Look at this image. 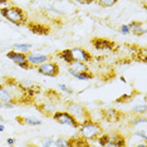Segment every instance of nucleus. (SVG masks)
<instances>
[{
	"mask_svg": "<svg viewBox=\"0 0 147 147\" xmlns=\"http://www.w3.org/2000/svg\"><path fill=\"white\" fill-rule=\"evenodd\" d=\"M1 108H4V103L0 101V109H1Z\"/></svg>",
	"mask_w": 147,
	"mask_h": 147,
	"instance_id": "e433bc0d",
	"label": "nucleus"
},
{
	"mask_svg": "<svg viewBox=\"0 0 147 147\" xmlns=\"http://www.w3.org/2000/svg\"><path fill=\"white\" fill-rule=\"evenodd\" d=\"M16 121H19L22 125H28V126H39L42 125V121L35 117H16Z\"/></svg>",
	"mask_w": 147,
	"mask_h": 147,
	"instance_id": "f3484780",
	"label": "nucleus"
},
{
	"mask_svg": "<svg viewBox=\"0 0 147 147\" xmlns=\"http://www.w3.org/2000/svg\"><path fill=\"white\" fill-rule=\"evenodd\" d=\"M38 73L53 78V77H57L59 74V65L55 62L47 61L44 63H42L40 65H38Z\"/></svg>",
	"mask_w": 147,
	"mask_h": 147,
	"instance_id": "423d86ee",
	"label": "nucleus"
},
{
	"mask_svg": "<svg viewBox=\"0 0 147 147\" xmlns=\"http://www.w3.org/2000/svg\"><path fill=\"white\" fill-rule=\"evenodd\" d=\"M8 4V0H0V5H5Z\"/></svg>",
	"mask_w": 147,
	"mask_h": 147,
	"instance_id": "72a5a7b5",
	"label": "nucleus"
},
{
	"mask_svg": "<svg viewBox=\"0 0 147 147\" xmlns=\"http://www.w3.org/2000/svg\"><path fill=\"white\" fill-rule=\"evenodd\" d=\"M53 138H45L44 141H43V146L44 147H51V146H53Z\"/></svg>",
	"mask_w": 147,
	"mask_h": 147,
	"instance_id": "7c9ffc66",
	"label": "nucleus"
},
{
	"mask_svg": "<svg viewBox=\"0 0 147 147\" xmlns=\"http://www.w3.org/2000/svg\"><path fill=\"white\" fill-rule=\"evenodd\" d=\"M6 58L10 59V61H13L16 65L19 67V68H22V69H30L32 68V65L29 64L28 59H26V54H25V53L16 52V51L13 49V51L6 53Z\"/></svg>",
	"mask_w": 147,
	"mask_h": 147,
	"instance_id": "39448f33",
	"label": "nucleus"
},
{
	"mask_svg": "<svg viewBox=\"0 0 147 147\" xmlns=\"http://www.w3.org/2000/svg\"><path fill=\"white\" fill-rule=\"evenodd\" d=\"M58 88H61L63 92L68 93V94H72V93H73V91H72L71 87H68L67 84H63V83H61V84H58Z\"/></svg>",
	"mask_w": 147,
	"mask_h": 147,
	"instance_id": "c85d7f7f",
	"label": "nucleus"
},
{
	"mask_svg": "<svg viewBox=\"0 0 147 147\" xmlns=\"http://www.w3.org/2000/svg\"><path fill=\"white\" fill-rule=\"evenodd\" d=\"M57 57L59 59H62L63 62H65L67 64H69L72 61H73V57H72V53H71V49H63V51L57 53Z\"/></svg>",
	"mask_w": 147,
	"mask_h": 147,
	"instance_id": "a211bd4d",
	"label": "nucleus"
},
{
	"mask_svg": "<svg viewBox=\"0 0 147 147\" xmlns=\"http://www.w3.org/2000/svg\"><path fill=\"white\" fill-rule=\"evenodd\" d=\"M109 138H111L109 135H103V133H101V135L98 136V138H97V142H98L99 146L106 147L107 143H108V141H109Z\"/></svg>",
	"mask_w": 147,
	"mask_h": 147,
	"instance_id": "4be33fe9",
	"label": "nucleus"
},
{
	"mask_svg": "<svg viewBox=\"0 0 147 147\" xmlns=\"http://www.w3.org/2000/svg\"><path fill=\"white\" fill-rule=\"evenodd\" d=\"M92 45L97 51H116L117 45L115 42L108 40L105 38H93L92 39Z\"/></svg>",
	"mask_w": 147,
	"mask_h": 147,
	"instance_id": "0eeeda50",
	"label": "nucleus"
},
{
	"mask_svg": "<svg viewBox=\"0 0 147 147\" xmlns=\"http://www.w3.org/2000/svg\"><path fill=\"white\" fill-rule=\"evenodd\" d=\"M53 119H54L55 122L61 123V125L69 126V127H72V128H78L79 127V123L77 122V119L68 111H64V112L58 111V112L53 113Z\"/></svg>",
	"mask_w": 147,
	"mask_h": 147,
	"instance_id": "20e7f679",
	"label": "nucleus"
},
{
	"mask_svg": "<svg viewBox=\"0 0 147 147\" xmlns=\"http://www.w3.org/2000/svg\"><path fill=\"white\" fill-rule=\"evenodd\" d=\"M33 48L32 44H28V43H18V44H14V51L20 52V53H28L30 49Z\"/></svg>",
	"mask_w": 147,
	"mask_h": 147,
	"instance_id": "aec40b11",
	"label": "nucleus"
},
{
	"mask_svg": "<svg viewBox=\"0 0 147 147\" xmlns=\"http://www.w3.org/2000/svg\"><path fill=\"white\" fill-rule=\"evenodd\" d=\"M68 73L71 76H73L74 78H77L78 81H89L93 78V74L89 71H84V72H74L72 69L68 68Z\"/></svg>",
	"mask_w": 147,
	"mask_h": 147,
	"instance_id": "4468645a",
	"label": "nucleus"
},
{
	"mask_svg": "<svg viewBox=\"0 0 147 147\" xmlns=\"http://www.w3.org/2000/svg\"><path fill=\"white\" fill-rule=\"evenodd\" d=\"M5 129V127H4V125H3V123H0V132H3Z\"/></svg>",
	"mask_w": 147,
	"mask_h": 147,
	"instance_id": "f704fd0d",
	"label": "nucleus"
},
{
	"mask_svg": "<svg viewBox=\"0 0 147 147\" xmlns=\"http://www.w3.org/2000/svg\"><path fill=\"white\" fill-rule=\"evenodd\" d=\"M105 113H106L105 118L107 119V121H109V122L119 121V112H118V111H116V109H113V108L106 109Z\"/></svg>",
	"mask_w": 147,
	"mask_h": 147,
	"instance_id": "6ab92c4d",
	"label": "nucleus"
},
{
	"mask_svg": "<svg viewBox=\"0 0 147 147\" xmlns=\"http://www.w3.org/2000/svg\"><path fill=\"white\" fill-rule=\"evenodd\" d=\"M111 138H109L108 143H107L106 147H123L126 146V138L121 135H117V133H115V135L109 136Z\"/></svg>",
	"mask_w": 147,
	"mask_h": 147,
	"instance_id": "ddd939ff",
	"label": "nucleus"
},
{
	"mask_svg": "<svg viewBox=\"0 0 147 147\" xmlns=\"http://www.w3.org/2000/svg\"><path fill=\"white\" fill-rule=\"evenodd\" d=\"M71 53L73 57V61H79V62H84V63H89L92 62L93 57L88 51L83 48H79V47H76V48H71Z\"/></svg>",
	"mask_w": 147,
	"mask_h": 147,
	"instance_id": "6e6552de",
	"label": "nucleus"
},
{
	"mask_svg": "<svg viewBox=\"0 0 147 147\" xmlns=\"http://www.w3.org/2000/svg\"><path fill=\"white\" fill-rule=\"evenodd\" d=\"M119 79H121V82H122V83H126V82H127L125 77H119Z\"/></svg>",
	"mask_w": 147,
	"mask_h": 147,
	"instance_id": "c9c22d12",
	"label": "nucleus"
},
{
	"mask_svg": "<svg viewBox=\"0 0 147 147\" xmlns=\"http://www.w3.org/2000/svg\"><path fill=\"white\" fill-rule=\"evenodd\" d=\"M128 28L129 30H131V33H133L135 35H145L146 34V25L145 23H141V22H131L128 23Z\"/></svg>",
	"mask_w": 147,
	"mask_h": 147,
	"instance_id": "9b49d317",
	"label": "nucleus"
},
{
	"mask_svg": "<svg viewBox=\"0 0 147 147\" xmlns=\"http://www.w3.org/2000/svg\"><path fill=\"white\" fill-rule=\"evenodd\" d=\"M146 123H147L146 117H140L138 115H137L136 118H133V121L131 122V125L132 126H140V125H145L146 126Z\"/></svg>",
	"mask_w": 147,
	"mask_h": 147,
	"instance_id": "b1692460",
	"label": "nucleus"
},
{
	"mask_svg": "<svg viewBox=\"0 0 147 147\" xmlns=\"http://www.w3.org/2000/svg\"><path fill=\"white\" fill-rule=\"evenodd\" d=\"M135 136H137L138 138L143 140V141H147V133H146V127H143V128L138 129V131H136Z\"/></svg>",
	"mask_w": 147,
	"mask_h": 147,
	"instance_id": "bb28decb",
	"label": "nucleus"
},
{
	"mask_svg": "<svg viewBox=\"0 0 147 147\" xmlns=\"http://www.w3.org/2000/svg\"><path fill=\"white\" fill-rule=\"evenodd\" d=\"M132 94H123V96H121L119 98H117L116 99V103H127V102H129L132 99Z\"/></svg>",
	"mask_w": 147,
	"mask_h": 147,
	"instance_id": "a878e982",
	"label": "nucleus"
},
{
	"mask_svg": "<svg viewBox=\"0 0 147 147\" xmlns=\"http://www.w3.org/2000/svg\"><path fill=\"white\" fill-rule=\"evenodd\" d=\"M74 1L79 3V4H91V3L96 1V0H74Z\"/></svg>",
	"mask_w": 147,
	"mask_h": 147,
	"instance_id": "2f4dec72",
	"label": "nucleus"
},
{
	"mask_svg": "<svg viewBox=\"0 0 147 147\" xmlns=\"http://www.w3.org/2000/svg\"><path fill=\"white\" fill-rule=\"evenodd\" d=\"M0 101L3 103H8V102H11V103H16V99L14 94L10 92V89H8L6 87L0 84Z\"/></svg>",
	"mask_w": 147,
	"mask_h": 147,
	"instance_id": "f8f14e48",
	"label": "nucleus"
},
{
	"mask_svg": "<svg viewBox=\"0 0 147 147\" xmlns=\"http://www.w3.org/2000/svg\"><path fill=\"white\" fill-rule=\"evenodd\" d=\"M96 1L101 6H103V8H111V6L117 4L118 0H96Z\"/></svg>",
	"mask_w": 147,
	"mask_h": 147,
	"instance_id": "5701e85b",
	"label": "nucleus"
},
{
	"mask_svg": "<svg viewBox=\"0 0 147 147\" xmlns=\"http://www.w3.org/2000/svg\"><path fill=\"white\" fill-rule=\"evenodd\" d=\"M67 111L74 117L79 125H82V123H84L87 121H89V119H92L91 115H89V112H88V109H87L86 107H83L81 105H78V103H76V102H68L67 103Z\"/></svg>",
	"mask_w": 147,
	"mask_h": 147,
	"instance_id": "7ed1b4c3",
	"label": "nucleus"
},
{
	"mask_svg": "<svg viewBox=\"0 0 147 147\" xmlns=\"http://www.w3.org/2000/svg\"><path fill=\"white\" fill-rule=\"evenodd\" d=\"M0 14L3 15V18H5L6 20L13 23L14 25L22 26L28 23V16H26L24 10L22 8H19V6L11 5V6H6V8H1L0 9Z\"/></svg>",
	"mask_w": 147,
	"mask_h": 147,
	"instance_id": "f257e3e1",
	"label": "nucleus"
},
{
	"mask_svg": "<svg viewBox=\"0 0 147 147\" xmlns=\"http://www.w3.org/2000/svg\"><path fill=\"white\" fill-rule=\"evenodd\" d=\"M6 143H8L9 146H13L15 143V140L14 138H6Z\"/></svg>",
	"mask_w": 147,
	"mask_h": 147,
	"instance_id": "473e14b6",
	"label": "nucleus"
},
{
	"mask_svg": "<svg viewBox=\"0 0 147 147\" xmlns=\"http://www.w3.org/2000/svg\"><path fill=\"white\" fill-rule=\"evenodd\" d=\"M28 28L33 34L35 35H48L51 33V28L48 25L40 24V23H26Z\"/></svg>",
	"mask_w": 147,
	"mask_h": 147,
	"instance_id": "9d476101",
	"label": "nucleus"
},
{
	"mask_svg": "<svg viewBox=\"0 0 147 147\" xmlns=\"http://www.w3.org/2000/svg\"><path fill=\"white\" fill-rule=\"evenodd\" d=\"M26 59H28L29 64L32 67H38L42 63H44L47 61L51 59V57L47 55V54H42V53H38V52H30V53H26Z\"/></svg>",
	"mask_w": 147,
	"mask_h": 147,
	"instance_id": "1a4fd4ad",
	"label": "nucleus"
},
{
	"mask_svg": "<svg viewBox=\"0 0 147 147\" xmlns=\"http://www.w3.org/2000/svg\"><path fill=\"white\" fill-rule=\"evenodd\" d=\"M89 146V142L83 137H72L68 140V147H87Z\"/></svg>",
	"mask_w": 147,
	"mask_h": 147,
	"instance_id": "2eb2a0df",
	"label": "nucleus"
},
{
	"mask_svg": "<svg viewBox=\"0 0 147 147\" xmlns=\"http://www.w3.org/2000/svg\"><path fill=\"white\" fill-rule=\"evenodd\" d=\"M136 52H137V54H136V58L138 59V61H141L145 63L147 61V51H146V48H137L136 49Z\"/></svg>",
	"mask_w": 147,
	"mask_h": 147,
	"instance_id": "412c9836",
	"label": "nucleus"
},
{
	"mask_svg": "<svg viewBox=\"0 0 147 147\" xmlns=\"http://www.w3.org/2000/svg\"><path fill=\"white\" fill-rule=\"evenodd\" d=\"M147 107H146V105L143 103V105H138V106H136L135 108H133V112L136 113V115H140V113H143L145 115L146 113V111H147Z\"/></svg>",
	"mask_w": 147,
	"mask_h": 147,
	"instance_id": "cd10ccee",
	"label": "nucleus"
},
{
	"mask_svg": "<svg viewBox=\"0 0 147 147\" xmlns=\"http://www.w3.org/2000/svg\"><path fill=\"white\" fill-rule=\"evenodd\" d=\"M53 146H54V147H68V140L57 138L55 141L53 142Z\"/></svg>",
	"mask_w": 147,
	"mask_h": 147,
	"instance_id": "393cba45",
	"label": "nucleus"
},
{
	"mask_svg": "<svg viewBox=\"0 0 147 147\" xmlns=\"http://www.w3.org/2000/svg\"><path fill=\"white\" fill-rule=\"evenodd\" d=\"M68 68L72 69L74 72H84V71H89L88 65L84 62H79V61H72L68 64Z\"/></svg>",
	"mask_w": 147,
	"mask_h": 147,
	"instance_id": "dca6fc26",
	"label": "nucleus"
},
{
	"mask_svg": "<svg viewBox=\"0 0 147 147\" xmlns=\"http://www.w3.org/2000/svg\"><path fill=\"white\" fill-rule=\"evenodd\" d=\"M119 33L123 34V35H128L129 33H131V30H129L128 25L125 24V25H121V28H119Z\"/></svg>",
	"mask_w": 147,
	"mask_h": 147,
	"instance_id": "c756f323",
	"label": "nucleus"
},
{
	"mask_svg": "<svg viewBox=\"0 0 147 147\" xmlns=\"http://www.w3.org/2000/svg\"><path fill=\"white\" fill-rule=\"evenodd\" d=\"M79 135L87 141H96L98 138V136L102 133V127L94 122L93 119H89L82 125H79Z\"/></svg>",
	"mask_w": 147,
	"mask_h": 147,
	"instance_id": "f03ea898",
	"label": "nucleus"
}]
</instances>
